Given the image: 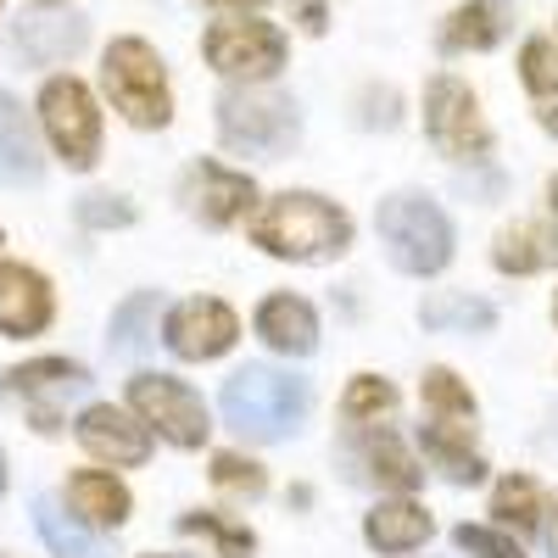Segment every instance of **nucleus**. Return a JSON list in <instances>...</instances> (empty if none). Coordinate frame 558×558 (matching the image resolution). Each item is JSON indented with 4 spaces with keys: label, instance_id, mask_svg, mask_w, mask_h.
I'll list each match as a JSON object with an SVG mask.
<instances>
[{
    "label": "nucleus",
    "instance_id": "f257e3e1",
    "mask_svg": "<svg viewBox=\"0 0 558 558\" xmlns=\"http://www.w3.org/2000/svg\"><path fill=\"white\" fill-rule=\"evenodd\" d=\"M252 241L268 257H286V263H330L352 246V218L313 191H286L257 207Z\"/></svg>",
    "mask_w": 558,
    "mask_h": 558
},
{
    "label": "nucleus",
    "instance_id": "f03ea898",
    "mask_svg": "<svg viewBox=\"0 0 558 558\" xmlns=\"http://www.w3.org/2000/svg\"><path fill=\"white\" fill-rule=\"evenodd\" d=\"M307 413V386L286 368L246 363L223 380V418L229 430H241L252 441H286Z\"/></svg>",
    "mask_w": 558,
    "mask_h": 558
},
{
    "label": "nucleus",
    "instance_id": "7ed1b4c3",
    "mask_svg": "<svg viewBox=\"0 0 558 558\" xmlns=\"http://www.w3.org/2000/svg\"><path fill=\"white\" fill-rule=\"evenodd\" d=\"M218 140L246 157H286L302 140V107L286 89L268 84H229L218 96Z\"/></svg>",
    "mask_w": 558,
    "mask_h": 558
},
{
    "label": "nucleus",
    "instance_id": "20e7f679",
    "mask_svg": "<svg viewBox=\"0 0 558 558\" xmlns=\"http://www.w3.org/2000/svg\"><path fill=\"white\" fill-rule=\"evenodd\" d=\"M101 89H107V101H112L134 129H168V123H173L168 68H162V57H157L151 39L118 34L107 51H101Z\"/></svg>",
    "mask_w": 558,
    "mask_h": 558
},
{
    "label": "nucleus",
    "instance_id": "39448f33",
    "mask_svg": "<svg viewBox=\"0 0 558 558\" xmlns=\"http://www.w3.org/2000/svg\"><path fill=\"white\" fill-rule=\"evenodd\" d=\"M380 241H386V257L402 268V274H418V279H430L452 263V223L447 213L430 202V196H386L380 202Z\"/></svg>",
    "mask_w": 558,
    "mask_h": 558
},
{
    "label": "nucleus",
    "instance_id": "423d86ee",
    "mask_svg": "<svg viewBox=\"0 0 558 558\" xmlns=\"http://www.w3.org/2000/svg\"><path fill=\"white\" fill-rule=\"evenodd\" d=\"M202 57L213 73L235 78V84H268L279 78V68H286L291 57V39L279 23L246 12V17H229V23H213L202 34Z\"/></svg>",
    "mask_w": 558,
    "mask_h": 558
},
{
    "label": "nucleus",
    "instance_id": "0eeeda50",
    "mask_svg": "<svg viewBox=\"0 0 558 558\" xmlns=\"http://www.w3.org/2000/svg\"><path fill=\"white\" fill-rule=\"evenodd\" d=\"M425 134L452 162H486L492 146H497V134L481 112V96L458 73H436L425 84Z\"/></svg>",
    "mask_w": 558,
    "mask_h": 558
},
{
    "label": "nucleus",
    "instance_id": "6e6552de",
    "mask_svg": "<svg viewBox=\"0 0 558 558\" xmlns=\"http://www.w3.org/2000/svg\"><path fill=\"white\" fill-rule=\"evenodd\" d=\"M39 123L51 134V146L68 168H96L101 162V107L96 89L73 73H57L39 84Z\"/></svg>",
    "mask_w": 558,
    "mask_h": 558
},
{
    "label": "nucleus",
    "instance_id": "1a4fd4ad",
    "mask_svg": "<svg viewBox=\"0 0 558 558\" xmlns=\"http://www.w3.org/2000/svg\"><path fill=\"white\" fill-rule=\"evenodd\" d=\"M129 402H134V413L146 418L151 430H162V441H173V447H207V402L184 386V380H173V375H134L129 380Z\"/></svg>",
    "mask_w": 558,
    "mask_h": 558
},
{
    "label": "nucleus",
    "instance_id": "9d476101",
    "mask_svg": "<svg viewBox=\"0 0 558 558\" xmlns=\"http://www.w3.org/2000/svg\"><path fill=\"white\" fill-rule=\"evenodd\" d=\"M162 341L179 352V357H191V363H207V357H223L229 347L241 341V318L229 302L218 296H191V302H179L162 324Z\"/></svg>",
    "mask_w": 558,
    "mask_h": 558
},
{
    "label": "nucleus",
    "instance_id": "9b49d317",
    "mask_svg": "<svg viewBox=\"0 0 558 558\" xmlns=\"http://www.w3.org/2000/svg\"><path fill=\"white\" fill-rule=\"evenodd\" d=\"M89 45V23L78 12H62V7H45V12H28L17 17L12 28V51L28 62V68H62L73 62Z\"/></svg>",
    "mask_w": 558,
    "mask_h": 558
},
{
    "label": "nucleus",
    "instance_id": "f8f14e48",
    "mask_svg": "<svg viewBox=\"0 0 558 558\" xmlns=\"http://www.w3.org/2000/svg\"><path fill=\"white\" fill-rule=\"evenodd\" d=\"M78 386H89V368L84 363H68V357H34V363H23V368H12V375H7V397H23L28 402L34 430H45V436L62 430V413L45 402V397H62V391H78Z\"/></svg>",
    "mask_w": 558,
    "mask_h": 558
},
{
    "label": "nucleus",
    "instance_id": "ddd939ff",
    "mask_svg": "<svg viewBox=\"0 0 558 558\" xmlns=\"http://www.w3.org/2000/svg\"><path fill=\"white\" fill-rule=\"evenodd\" d=\"M514 34V0H463V7L447 12L436 51L441 57H481L497 51V45Z\"/></svg>",
    "mask_w": 558,
    "mask_h": 558
},
{
    "label": "nucleus",
    "instance_id": "4468645a",
    "mask_svg": "<svg viewBox=\"0 0 558 558\" xmlns=\"http://www.w3.org/2000/svg\"><path fill=\"white\" fill-rule=\"evenodd\" d=\"M184 196H191V213L213 229H229V223H241L257 202V184L252 173H235V168H223V162H196L191 179H184Z\"/></svg>",
    "mask_w": 558,
    "mask_h": 558
},
{
    "label": "nucleus",
    "instance_id": "2eb2a0df",
    "mask_svg": "<svg viewBox=\"0 0 558 558\" xmlns=\"http://www.w3.org/2000/svg\"><path fill=\"white\" fill-rule=\"evenodd\" d=\"M57 302H51V279L28 263H0V336H39L51 324Z\"/></svg>",
    "mask_w": 558,
    "mask_h": 558
},
{
    "label": "nucleus",
    "instance_id": "dca6fc26",
    "mask_svg": "<svg viewBox=\"0 0 558 558\" xmlns=\"http://www.w3.org/2000/svg\"><path fill=\"white\" fill-rule=\"evenodd\" d=\"M492 263H497L502 274H542V268H558V179L547 184L542 218L514 223V229H502V235H497Z\"/></svg>",
    "mask_w": 558,
    "mask_h": 558
},
{
    "label": "nucleus",
    "instance_id": "f3484780",
    "mask_svg": "<svg viewBox=\"0 0 558 558\" xmlns=\"http://www.w3.org/2000/svg\"><path fill=\"white\" fill-rule=\"evenodd\" d=\"M78 441L101 463H118V470H140V463L151 458L146 425H134V418L123 408H112V402H96V408L78 413Z\"/></svg>",
    "mask_w": 558,
    "mask_h": 558
},
{
    "label": "nucleus",
    "instance_id": "a211bd4d",
    "mask_svg": "<svg viewBox=\"0 0 558 558\" xmlns=\"http://www.w3.org/2000/svg\"><path fill=\"white\" fill-rule=\"evenodd\" d=\"M257 336L274 347V352H291V357H307L318 347V313L313 302L291 296V291H279L257 307Z\"/></svg>",
    "mask_w": 558,
    "mask_h": 558
},
{
    "label": "nucleus",
    "instance_id": "6ab92c4d",
    "mask_svg": "<svg viewBox=\"0 0 558 558\" xmlns=\"http://www.w3.org/2000/svg\"><path fill=\"white\" fill-rule=\"evenodd\" d=\"M520 84H525V96H531L542 129L558 134V17H553L547 34L520 45Z\"/></svg>",
    "mask_w": 558,
    "mask_h": 558
},
{
    "label": "nucleus",
    "instance_id": "aec40b11",
    "mask_svg": "<svg viewBox=\"0 0 558 558\" xmlns=\"http://www.w3.org/2000/svg\"><path fill=\"white\" fill-rule=\"evenodd\" d=\"M363 536H368V547H375V553H413V547H425L436 536V520H430V508L397 497V502L368 508Z\"/></svg>",
    "mask_w": 558,
    "mask_h": 558
},
{
    "label": "nucleus",
    "instance_id": "412c9836",
    "mask_svg": "<svg viewBox=\"0 0 558 558\" xmlns=\"http://www.w3.org/2000/svg\"><path fill=\"white\" fill-rule=\"evenodd\" d=\"M39 173H45V157L34 146L28 112L17 107L12 89H0V179L7 184H39Z\"/></svg>",
    "mask_w": 558,
    "mask_h": 558
},
{
    "label": "nucleus",
    "instance_id": "4be33fe9",
    "mask_svg": "<svg viewBox=\"0 0 558 558\" xmlns=\"http://www.w3.org/2000/svg\"><path fill=\"white\" fill-rule=\"evenodd\" d=\"M68 502H73V514L89 520V525H123L129 520V486L107 470H78L68 481Z\"/></svg>",
    "mask_w": 558,
    "mask_h": 558
},
{
    "label": "nucleus",
    "instance_id": "5701e85b",
    "mask_svg": "<svg viewBox=\"0 0 558 558\" xmlns=\"http://www.w3.org/2000/svg\"><path fill=\"white\" fill-rule=\"evenodd\" d=\"M418 441H425L430 463H436L447 481H458V486H481L486 481V458L475 452L470 430H458V425H425V430H418Z\"/></svg>",
    "mask_w": 558,
    "mask_h": 558
},
{
    "label": "nucleus",
    "instance_id": "b1692460",
    "mask_svg": "<svg viewBox=\"0 0 558 558\" xmlns=\"http://www.w3.org/2000/svg\"><path fill=\"white\" fill-rule=\"evenodd\" d=\"M352 458L363 463L357 475L375 481V486H397V492H413V486H418V463L402 452V441H397L391 430H368Z\"/></svg>",
    "mask_w": 558,
    "mask_h": 558
},
{
    "label": "nucleus",
    "instance_id": "393cba45",
    "mask_svg": "<svg viewBox=\"0 0 558 558\" xmlns=\"http://www.w3.org/2000/svg\"><path fill=\"white\" fill-rule=\"evenodd\" d=\"M492 514L508 525V531H536V520H542V486L531 481V475H508V481H497V492H492Z\"/></svg>",
    "mask_w": 558,
    "mask_h": 558
},
{
    "label": "nucleus",
    "instance_id": "a878e982",
    "mask_svg": "<svg viewBox=\"0 0 558 558\" xmlns=\"http://www.w3.org/2000/svg\"><path fill=\"white\" fill-rule=\"evenodd\" d=\"M34 525H39L45 547H51L57 558H112V553H107L96 536H84V531L62 514L57 502H39V508H34Z\"/></svg>",
    "mask_w": 558,
    "mask_h": 558
},
{
    "label": "nucleus",
    "instance_id": "bb28decb",
    "mask_svg": "<svg viewBox=\"0 0 558 558\" xmlns=\"http://www.w3.org/2000/svg\"><path fill=\"white\" fill-rule=\"evenodd\" d=\"M418 318L430 330H492L497 324V307L492 302H475V296H436L418 307Z\"/></svg>",
    "mask_w": 558,
    "mask_h": 558
},
{
    "label": "nucleus",
    "instance_id": "cd10ccee",
    "mask_svg": "<svg viewBox=\"0 0 558 558\" xmlns=\"http://www.w3.org/2000/svg\"><path fill=\"white\" fill-rule=\"evenodd\" d=\"M151 313H157V296L140 291L118 307L112 318V352H146L151 347Z\"/></svg>",
    "mask_w": 558,
    "mask_h": 558
},
{
    "label": "nucleus",
    "instance_id": "c85d7f7f",
    "mask_svg": "<svg viewBox=\"0 0 558 558\" xmlns=\"http://www.w3.org/2000/svg\"><path fill=\"white\" fill-rule=\"evenodd\" d=\"M397 408V386L380 380V375H357L341 397V413L352 418V425H363V418H386Z\"/></svg>",
    "mask_w": 558,
    "mask_h": 558
},
{
    "label": "nucleus",
    "instance_id": "c756f323",
    "mask_svg": "<svg viewBox=\"0 0 558 558\" xmlns=\"http://www.w3.org/2000/svg\"><path fill=\"white\" fill-rule=\"evenodd\" d=\"M191 536H207L223 558H252L257 553V536L246 531V525H229V520H218V514H184L179 520Z\"/></svg>",
    "mask_w": 558,
    "mask_h": 558
},
{
    "label": "nucleus",
    "instance_id": "7c9ffc66",
    "mask_svg": "<svg viewBox=\"0 0 558 558\" xmlns=\"http://www.w3.org/2000/svg\"><path fill=\"white\" fill-rule=\"evenodd\" d=\"M425 408L447 413V418H475V397H470V386H463L452 368H430L425 375Z\"/></svg>",
    "mask_w": 558,
    "mask_h": 558
},
{
    "label": "nucleus",
    "instance_id": "2f4dec72",
    "mask_svg": "<svg viewBox=\"0 0 558 558\" xmlns=\"http://www.w3.org/2000/svg\"><path fill=\"white\" fill-rule=\"evenodd\" d=\"M213 486L235 492V497H263L268 492V475H263V463H252L241 452H218L213 458Z\"/></svg>",
    "mask_w": 558,
    "mask_h": 558
},
{
    "label": "nucleus",
    "instance_id": "473e14b6",
    "mask_svg": "<svg viewBox=\"0 0 558 558\" xmlns=\"http://www.w3.org/2000/svg\"><path fill=\"white\" fill-rule=\"evenodd\" d=\"M452 542L470 553V558H525V547L520 542H508L502 531H486V525H458L452 531Z\"/></svg>",
    "mask_w": 558,
    "mask_h": 558
},
{
    "label": "nucleus",
    "instance_id": "72a5a7b5",
    "mask_svg": "<svg viewBox=\"0 0 558 558\" xmlns=\"http://www.w3.org/2000/svg\"><path fill=\"white\" fill-rule=\"evenodd\" d=\"M78 223H89V229H123V223H134V207L123 196H84L78 202Z\"/></svg>",
    "mask_w": 558,
    "mask_h": 558
},
{
    "label": "nucleus",
    "instance_id": "f704fd0d",
    "mask_svg": "<svg viewBox=\"0 0 558 558\" xmlns=\"http://www.w3.org/2000/svg\"><path fill=\"white\" fill-rule=\"evenodd\" d=\"M402 118V96L397 89H363V129H391Z\"/></svg>",
    "mask_w": 558,
    "mask_h": 558
},
{
    "label": "nucleus",
    "instance_id": "c9c22d12",
    "mask_svg": "<svg viewBox=\"0 0 558 558\" xmlns=\"http://www.w3.org/2000/svg\"><path fill=\"white\" fill-rule=\"evenodd\" d=\"M291 12H296L302 34H313V39L330 28V0H291Z\"/></svg>",
    "mask_w": 558,
    "mask_h": 558
},
{
    "label": "nucleus",
    "instance_id": "e433bc0d",
    "mask_svg": "<svg viewBox=\"0 0 558 558\" xmlns=\"http://www.w3.org/2000/svg\"><path fill=\"white\" fill-rule=\"evenodd\" d=\"M202 7H218V12H263L268 0H202Z\"/></svg>",
    "mask_w": 558,
    "mask_h": 558
},
{
    "label": "nucleus",
    "instance_id": "4c0bfd02",
    "mask_svg": "<svg viewBox=\"0 0 558 558\" xmlns=\"http://www.w3.org/2000/svg\"><path fill=\"white\" fill-rule=\"evenodd\" d=\"M547 553L558 558V508H553V520H547Z\"/></svg>",
    "mask_w": 558,
    "mask_h": 558
},
{
    "label": "nucleus",
    "instance_id": "58836bf2",
    "mask_svg": "<svg viewBox=\"0 0 558 558\" xmlns=\"http://www.w3.org/2000/svg\"><path fill=\"white\" fill-rule=\"evenodd\" d=\"M0 492H7V452H0Z\"/></svg>",
    "mask_w": 558,
    "mask_h": 558
},
{
    "label": "nucleus",
    "instance_id": "ea45409f",
    "mask_svg": "<svg viewBox=\"0 0 558 558\" xmlns=\"http://www.w3.org/2000/svg\"><path fill=\"white\" fill-rule=\"evenodd\" d=\"M34 7H62V0H34Z\"/></svg>",
    "mask_w": 558,
    "mask_h": 558
},
{
    "label": "nucleus",
    "instance_id": "a19ab883",
    "mask_svg": "<svg viewBox=\"0 0 558 558\" xmlns=\"http://www.w3.org/2000/svg\"><path fill=\"white\" fill-rule=\"evenodd\" d=\"M151 558H173V553H151Z\"/></svg>",
    "mask_w": 558,
    "mask_h": 558
},
{
    "label": "nucleus",
    "instance_id": "79ce46f5",
    "mask_svg": "<svg viewBox=\"0 0 558 558\" xmlns=\"http://www.w3.org/2000/svg\"><path fill=\"white\" fill-rule=\"evenodd\" d=\"M553 318H558V296H553Z\"/></svg>",
    "mask_w": 558,
    "mask_h": 558
},
{
    "label": "nucleus",
    "instance_id": "37998d69",
    "mask_svg": "<svg viewBox=\"0 0 558 558\" xmlns=\"http://www.w3.org/2000/svg\"><path fill=\"white\" fill-rule=\"evenodd\" d=\"M0 7H7V0H0Z\"/></svg>",
    "mask_w": 558,
    "mask_h": 558
}]
</instances>
